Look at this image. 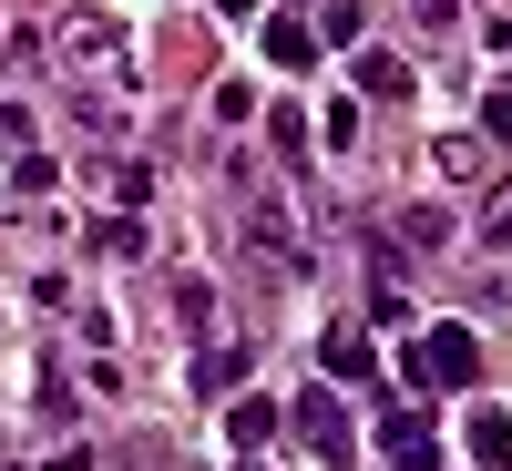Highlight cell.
I'll return each mask as SVG.
<instances>
[{"label": "cell", "mask_w": 512, "mask_h": 471, "mask_svg": "<svg viewBox=\"0 0 512 471\" xmlns=\"http://www.w3.org/2000/svg\"><path fill=\"white\" fill-rule=\"evenodd\" d=\"M216 11H226V21H246V11H256V0H216Z\"/></svg>", "instance_id": "obj_24"}, {"label": "cell", "mask_w": 512, "mask_h": 471, "mask_svg": "<svg viewBox=\"0 0 512 471\" xmlns=\"http://www.w3.org/2000/svg\"><path fill=\"white\" fill-rule=\"evenodd\" d=\"M410 21H420V31H451V21H461V0H410Z\"/></svg>", "instance_id": "obj_22"}, {"label": "cell", "mask_w": 512, "mask_h": 471, "mask_svg": "<svg viewBox=\"0 0 512 471\" xmlns=\"http://www.w3.org/2000/svg\"><path fill=\"white\" fill-rule=\"evenodd\" d=\"M82 246H93V256H123V267H134V256H144V216H123V205H113V216H93V236H82Z\"/></svg>", "instance_id": "obj_12"}, {"label": "cell", "mask_w": 512, "mask_h": 471, "mask_svg": "<svg viewBox=\"0 0 512 471\" xmlns=\"http://www.w3.org/2000/svg\"><path fill=\"white\" fill-rule=\"evenodd\" d=\"M400 246L441 256V246H451V216H441V205H410V216H400Z\"/></svg>", "instance_id": "obj_15"}, {"label": "cell", "mask_w": 512, "mask_h": 471, "mask_svg": "<svg viewBox=\"0 0 512 471\" xmlns=\"http://www.w3.org/2000/svg\"><path fill=\"white\" fill-rule=\"evenodd\" d=\"M277 420H287L277 400H236V410H226V441H236V451H267V441H277Z\"/></svg>", "instance_id": "obj_11"}, {"label": "cell", "mask_w": 512, "mask_h": 471, "mask_svg": "<svg viewBox=\"0 0 512 471\" xmlns=\"http://www.w3.org/2000/svg\"><path fill=\"white\" fill-rule=\"evenodd\" d=\"M482 144H512V82H492V103H482Z\"/></svg>", "instance_id": "obj_19"}, {"label": "cell", "mask_w": 512, "mask_h": 471, "mask_svg": "<svg viewBox=\"0 0 512 471\" xmlns=\"http://www.w3.org/2000/svg\"><path fill=\"white\" fill-rule=\"evenodd\" d=\"M431 164H441V185H482V175H492V144H482V134H441Z\"/></svg>", "instance_id": "obj_7"}, {"label": "cell", "mask_w": 512, "mask_h": 471, "mask_svg": "<svg viewBox=\"0 0 512 471\" xmlns=\"http://www.w3.org/2000/svg\"><path fill=\"white\" fill-rule=\"evenodd\" d=\"M0 154H31V113L21 103H0Z\"/></svg>", "instance_id": "obj_21"}, {"label": "cell", "mask_w": 512, "mask_h": 471, "mask_svg": "<svg viewBox=\"0 0 512 471\" xmlns=\"http://www.w3.org/2000/svg\"><path fill=\"white\" fill-rule=\"evenodd\" d=\"M52 52H62L82 82H134V52H123V21H113V11H62V21H52Z\"/></svg>", "instance_id": "obj_1"}, {"label": "cell", "mask_w": 512, "mask_h": 471, "mask_svg": "<svg viewBox=\"0 0 512 471\" xmlns=\"http://www.w3.org/2000/svg\"><path fill=\"white\" fill-rule=\"evenodd\" d=\"M0 451H11V431H0Z\"/></svg>", "instance_id": "obj_25"}, {"label": "cell", "mask_w": 512, "mask_h": 471, "mask_svg": "<svg viewBox=\"0 0 512 471\" xmlns=\"http://www.w3.org/2000/svg\"><path fill=\"white\" fill-rule=\"evenodd\" d=\"M103 185H113V205H123V216H134V205L154 195V164H134V154H113V164H103Z\"/></svg>", "instance_id": "obj_14"}, {"label": "cell", "mask_w": 512, "mask_h": 471, "mask_svg": "<svg viewBox=\"0 0 512 471\" xmlns=\"http://www.w3.org/2000/svg\"><path fill=\"white\" fill-rule=\"evenodd\" d=\"M267 62H277V72H308V62H318V31L297 21V11H277V21H267Z\"/></svg>", "instance_id": "obj_9"}, {"label": "cell", "mask_w": 512, "mask_h": 471, "mask_svg": "<svg viewBox=\"0 0 512 471\" xmlns=\"http://www.w3.org/2000/svg\"><path fill=\"white\" fill-rule=\"evenodd\" d=\"M482 236H492V246H512V185H492V205H482Z\"/></svg>", "instance_id": "obj_20"}, {"label": "cell", "mask_w": 512, "mask_h": 471, "mask_svg": "<svg viewBox=\"0 0 512 471\" xmlns=\"http://www.w3.org/2000/svg\"><path fill=\"white\" fill-rule=\"evenodd\" d=\"M359 93H379V103H410L420 82H410V62H400V52H359Z\"/></svg>", "instance_id": "obj_10"}, {"label": "cell", "mask_w": 512, "mask_h": 471, "mask_svg": "<svg viewBox=\"0 0 512 471\" xmlns=\"http://www.w3.org/2000/svg\"><path fill=\"white\" fill-rule=\"evenodd\" d=\"M410 379H420V390H472V379H482V338L472 328H420Z\"/></svg>", "instance_id": "obj_2"}, {"label": "cell", "mask_w": 512, "mask_h": 471, "mask_svg": "<svg viewBox=\"0 0 512 471\" xmlns=\"http://www.w3.org/2000/svg\"><path fill=\"white\" fill-rule=\"evenodd\" d=\"M318 369H328V379H379V349H369L359 328H328V338H318Z\"/></svg>", "instance_id": "obj_8"}, {"label": "cell", "mask_w": 512, "mask_h": 471, "mask_svg": "<svg viewBox=\"0 0 512 471\" xmlns=\"http://www.w3.org/2000/svg\"><path fill=\"white\" fill-rule=\"evenodd\" d=\"M267 144L297 164V154H308V113H297V103H277V113H267Z\"/></svg>", "instance_id": "obj_16"}, {"label": "cell", "mask_w": 512, "mask_h": 471, "mask_svg": "<svg viewBox=\"0 0 512 471\" xmlns=\"http://www.w3.org/2000/svg\"><path fill=\"white\" fill-rule=\"evenodd\" d=\"M175 318H185V328H216V287H205V277H175Z\"/></svg>", "instance_id": "obj_17"}, {"label": "cell", "mask_w": 512, "mask_h": 471, "mask_svg": "<svg viewBox=\"0 0 512 471\" xmlns=\"http://www.w3.org/2000/svg\"><path fill=\"white\" fill-rule=\"evenodd\" d=\"M492 52H502V62H512V11H502V21H492Z\"/></svg>", "instance_id": "obj_23"}, {"label": "cell", "mask_w": 512, "mask_h": 471, "mask_svg": "<svg viewBox=\"0 0 512 471\" xmlns=\"http://www.w3.org/2000/svg\"><path fill=\"white\" fill-rule=\"evenodd\" d=\"M379 451H390V471H441L431 410H379Z\"/></svg>", "instance_id": "obj_5"}, {"label": "cell", "mask_w": 512, "mask_h": 471, "mask_svg": "<svg viewBox=\"0 0 512 471\" xmlns=\"http://www.w3.org/2000/svg\"><path fill=\"white\" fill-rule=\"evenodd\" d=\"M287 420H297V441H308L318 461H349V410H338V390H297Z\"/></svg>", "instance_id": "obj_4"}, {"label": "cell", "mask_w": 512, "mask_h": 471, "mask_svg": "<svg viewBox=\"0 0 512 471\" xmlns=\"http://www.w3.org/2000/svg\"><path fill=\"white\" fill-rule=\"evenodd\" d=\"M472 461L482 471H512V420L502 410H472Z\"/></svg>", "instance_id": "obj_13"}, {"label": "cell", "mask_w": 512, "mask_h": 471, "mask_svg": "<svg viewBox=\"0 0 512 471\" xmlns=\"http://www.w3.org/2000/svg\"><path fill=\"white\" fill-rule=\"evenodd\" d=\"M246 246H256V267H277V277H308V236H297V216L277 195H256L246 205Z\"/></svg>", "instance_id": "obj_3"}, {"label": "cell", "mask_w": 512, "mask_h": 471, "mask_svg": "<svg viewBox=\"0 0 512 471\" xmlns=\"http://www.w3.org/2000/svg\"><path fill=\"white\" fill-rule=\"evenodd\" d=\"M246 379V338H216V349H195V400H226Z\"/></svg>", "instance_id": "obj_6"}, {"label": "cell", "mask_w": 512, "mask_h": 471, "mask_svg": "<svg viewBox=\"0 0 512 471\" xmlns=\"http://www.w3.org/2000/svg\"><path fill=\"white\" fill-rule=\"evenodd\" d=\"M308 31H318V41H359V31H369V11H359V0H328Z\"/></svg>", "instance_id": "obj_18"}]
</instances>
